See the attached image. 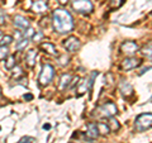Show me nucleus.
<instances>
[{"label":"nucleus","mask_w":152,"mask_h":143,"mask_svg":"<svg viewBox=\"0 0 152 143\" xmlns=\"http://www.w3.org/2000/svg\"><path fill=\"white\" fill-rule=\"evenodd\" d=\"M52 26H53V29L61 34L70 33L74 29L72 15L66 9H55L52 13Z\"/></svg>","instance_id":"obj_1"},{"label":"nucleus","mask_w":152,"mask_h":143,"mask_svg":"<svg viewBox=\"0 0 152 143\" xmlns=\"http://www.w3.org/2000/svg\"><path fill=\"white\" fill-rule=\"evenodd\" d=\"M134 127L137 132H145L152 127V113H143L136 118Z\"/></svg>","instance_id":"obj_2"},{"label":"nucleus","mask_w":152,"mask_h":143,"mask_svg":"<svg viewBox=\"0 0 152 143\" xmlns=\"http://www.w3.org/2000/svg\"><path fill=\"white\" fill-rule=\"evenodd\" d=\"M53 75H55V69L52 67L50 63H46L42 66V70L39 72V77H38V84L39 86H46L48 85L52 79H53Z\"/></svg>","instance_id":"obj_3"},{"label":"nucleus","mask_w":152,"mask_h":143,"mask_svg":"<svg viewBox=\"0 0 152 143\" xmlns=\"http://www.w3.org/2000/svg\"><path fill=\"white\" fill-rule=\"evenodd\" d=\"M118 113V108L113 101H107L98 108V115L102 118H113Z\"/></svg>","instance_id":"obj_4"},{"label":"nucleus","mask_w":152,"mask_h":143,"mask_svg":"<svg viewBox=\"0 0 152 143\" xmlns=\"http://www.w3.org/2000/svg\"><path fill=\"white\" fill-rule=\"evenodd\" d=\"M71 7L75 12L81 14H89L94 9V5L90 0H71Z\"/></svg>","instance_id":"obj_5"},{"label":"nucleus","mask_w":152,"mask_h":143,"mask_svg":"<svg viewBox=\"0 0 152 143\" xmlns=\"http://www.w3.org/2000/svg\"><path fill=\"white\" fill-rule=\"evenodd\" d=\"M138 50H140L138 45L133 41H126L121 45V52L127 55V56H133L134 53H137Z\"/></svg>","instance_id":"obj_6"},{"label":"nucleus","mask_w":152,"mask_h":143,"mask_svg":"<svg viewBox=\"0 0 152 143\" xmlns=\"http://www.w3.org/2000/svg\"><path fill=\"white\" fill-rule=\"evenodd\" d=\"M64 47L66 48V51H69V52H76L81 47V42L76 37H69L64 41Z\"/></svg>","instance_id":"obj_7"},{"label":"nucleus","mask_w":152,"mask_h":143,"mask_svg":"<svg viewBox=\"0 0 152 143\" xmlns=\"http://www.w3.org/2000/svg\"><path fill=\"white\" fill-rule=\"evenodd\" d=\"M138 65H140L138 58H136V57H127V58H124L122 62V69L124 71H129V70L136 69Z\"/></svg>","instance_id":"obj_8"},{"label":"nucleus","mask_w":152,"mask_h":143,"mask_svg":"<svg viewBox=\"0 0 152 143\" xmlns=\"http://www.w3.org/2000/svg\"><path fill=\"white\" fill-rule=\"evenodd\" d=\"M119 91L122 93V95L124 98H129L133 95V88H132V85L131 82H128L127 80L123 79L121 82H119Z\"/></svg>","instance_id":"obj_9"},{"label":"nucleus","mask_w":152,"mask_h":143,"mask_svg":"<svg viewBox=\"0 0 152 143\" xmlns=\"http://www.w3.org/2000/svg\"><path fill=\"white\" fill-rule=\"evenodd\" d=\"M48 9V3L47 0H36L32 4V10L34 13H45Z\"/></svg>","instance_id":"obj_10"},{"label":"nucleus","mask_w":152,"mask_h":143,"mask_svg":"<svg viewBox=\"0 0 152 143\" xmlns=\"http://www.w3.org/2000/svg\"><path fill=\"white\" fill-rule=\"evenodd\" d=\"M100 136L98 131V125L96 123H89L86 125V137L89 139H96V138Z\"/></svg>","instance_id":"obj_11"},{"label":"nucleus","mask_w":152,"mask_h":143,"mask_svg":"<svg viewBox=\"0 0 152 143\" xmlns=\"http://www.w3.org/2000/svg\"><path fill=\"white\" fill-rule=\"evenodd\" d=\"M71 82H72V76L70 74H64L61 75L60 82H58V89L60 90H66L69 86H71Z\"/></svg>","instance_id":"obj_12"},{"label":"nucleus","mask_w":152,"mask_h":143,"mask_svg":"<svg viewBox=\"0 0 152 143\" xmlns=\"http://www.w3.org/2000/svg\"><path fill=\"white\" fill-rule=\"evenodd\" d=\"M14 26L19 29H28L31 26H29V22H28V19H26L22 15H15L14 17Z\"/></svg>","instance_id":"obj_13"},{"label":"nucleus","mask_w":152,"mask_h":143,"mask_svg":"<svg viewBox=\"0 0 152 143\" xmlns=\"http://www.w3.org/2000/svg\"><path fill=\"white\" fill-rule=\"evenodd\" d=\"M39 48L45 52L47 55H51V56H55L57 55V50L53 43H51V42H43V43H41Z\"/></svg>","instance_id":"obj_14"},{"label":"nucleus","mask_w":152,"mask_h":143,"mask_svg":"<svg viewBox=\"0 0 152 143\" xmlns=\"http://www.w3.org/2000/svg\"><path fill=\"white\" fill-rule=\"evenodd\" d=\"M37 56H38V53H37L36 50H29L26 53V62H27V65L29 66V67H33V66L36 65Z\"/></svg>","instance_id":"obj_15"},{"label":"nucleus","mask_w":152,"mask_h":143,"mask_svg":"<svg viewBox=\"0 0 152 143\" xmlns=\"http://www.w3.org/2000/svg\"><path fill=\"white\" fill-rule=\"evenodd\" d=\"M96 125H98V131H99V134L100 136H107L110 133V128H109L107 123L99 122V123H96Z\"/></svg>","instance_id":"obj_16"},{"label":"nucleus","mask_w":152,"mask_h":143,"mask_svg":"<svg viewBox=\"0 0 152 143\" xmlns=\"http://www.w3.org/2000/svg\"><path fill=\"white\" fill-rule=\"evenodd\" d=\"M17 66V60H15V57H14L13 55H9V57L7 58L5 61V69L7 70H13L14 67Z\"/></svg>","instance_id":"obj_17"},{"label":"nucleus","mask_w":152,"mask_h":143,"mask_svg":"<svg viewBox=\"0 0 152 143\" xmlns=\"http://www.w3.org/2000/svg\"><path fill=\"white\" fill-rule=\"evenodd\" d=\"M142 55L147 57L148 60H152V43H148L142 47Z\"/></svg>","instance_id":"obj_18"},{"label":"nucleus","mask_w":152,"mask_h":143,"mask_svg":"<svg viewBox=\"0 0 152 143\" xmlns=\"http://www.w3.org/2000/svg\"><path fill=\"white\" fill-rule=\"evenodd\" d=\"M107 124L109 125L110 131H113V132H115V131H118V129L121 128L119 122H118L117 119H114V117H113V118H109V123H107Z\"/></svg>","instance_id":"obj_19"},{"label":"nucleus","mask_w":152,"mask_h":143,"mask_svg":"<svg viewBox=\"0 0 152 143\" xmlns=\"http://www.w3.org/2000/svg\"><path fill=\"white\" fill-rule=\"evenodd\" d=\"M69 61H70V57H69V55H66V53H62V55H60L58 57H57V62H58L60 66L69 65Z\"/></svg>","instance_id":"obj_20"},{"label":"nucleus","mask_w":152,"mask_h":143,"mask_svg":"<svg viewBox=\"0 0 152 143\" xmlns=\"http://www.w3.org/2000/svg\"><path fill=\"white\" fill-rule=\"evenodd\" d=\"M9 57V50L7 46H0V61L7 60Z\"/></svg>","instance_id":"obj_21"},{"label":"nucleus","mask_w":152,"mask_h":143,"mask_svg":"<svg viewBox=\"0 0 152 143\" xmlns=\"http://www.w3.org/2000/svg\"><path fill=\"white\" fill-rule=\"evenodd\" d=\"M123 3H124V0H110L109 7H110V9H118L123 5Z\"/></svg>","instance_id":"obj_22"},{"label":"nucleus","mask_w":152,"mask_h":143,"mask_svg":"<svg viewBox=\"0 0 152 143\" xmlns=\"http://www.w3.org/2000/svg\"><path fill=\"white\" fill-rule=\"evenodd\" d=\"M28 41H29V39H27V38H24V39H20V41L18 42V45H17V50H18V51L24 50L26 47L28 46V43H29Z\"/></svg>","instance_id":"obj_23"},{"label":"nucleus","mask_w":152,"mask_h":143,"mask_svg":"<svg viewBox=\"0 0 152 143\" xmlns=\"http://www.w3.org/2000/svg\"><path fill=\"white\" fill-rule=\"evenodd\" d=\"M13 42V37L12 36H5L1 38V41H0V46H8L10 45Z\"/></svg>","instance_id":"obj_24"},{"label":"nucleus","mask_w":152,"mask_h":143,"mask_svg":"<svg viewBox=\"0 0 152 143\" xmlns=\"http://www.w3.org/2000/svg\"><path fill=\"white\" fill-rule=\"evenodd\" d=\"M34 36V29H33V28H28L27 29V32H24V38H27V39H29L31 37H33Z\"/></svg>","instance_id":"obj_25"},{"label":"nucleus","mask_w":152,"mask_h":143,"mask_svg":"<svg viewBox=\"0 0 152 143\" xmlns=\"http://www.w3.org/2000/svg\"><path fill=\"white\" fill-rule=\"evenodd\" d=\"M22 75H23V70L20 67H18V66H15V67H14L13 76H14V77H19V76H22Z\"/></svg>","instance_id":"obj_26"},{"label":"nucleus","mask_w":152,"mask_h":143,"mask_svg":"<svg viewBox=\"0 0 152 143\" xmlns=\"http://www.w3.org/2000/svg\"><path fill=\"white\" fill-rule=\"evenodd\" d=\"M18 143H34V139H33L32 137H28V136H26V137H23L20 141H19Z\"/></svg>","instance_id":"obj_27"},{"label":"nucleus","mask_w":152,"mask_h":143,"mask_svg":"<svg viewBox=\"0 0 152 143\" xmlns=\"http://www.w3.org/2000/svg\"><path fill=\"white\" fill-rule=\"evenodd\" d=\"M42 37H43V33L42 32H38V33H34V36H33V41H36V42H39L42 39Z\"/></svg>","instance_id":"obj_28"},{"label":"nucleus","mask_w":152,"mask_h":143,"mask_svg":"<svg viewBox=\"0 0 152 143\" xmlns=\"http://www.w3.org/2000/svg\"><path fill=\"white\" fill-rule=\"evenodd\" d=\"M5 20H7V14L3 10H0V24H4Z\"/></svg>","instance_id":"obj_29"},{"label":"nucleus","mask_w":152,"mask_h":143,"mask_svg":"<svg viewBox=\"0 0 152 143\" xmlns=\"http://www.w3.org/2000/svg\"><path fill=\"white\" fill-rule=\"evenodd\" d=\"M57 1H60L61 4H64V5H65V4H67L69 0H57Z\"/></svg>","instance_id":"obj_30"},{"label":"nucleus","mask_w":152,"mask_h":143,"mask_svg":"<svg viewBox=\"0 0 152 143\" xmlns=\"http://www.w3.org/2000/svg\"><path fill=\"white\" fill-rule=\"evenodd\" d=\"M24 99L26 100H31L32 99V95H24Z\"/></svg>","instance_id":"obj_31"},{"label":"nucleus","mask_w":152,"mask_h":143,"mask_svg":"<svg viewBox=\"0 0 152 143\" xmlns=\"http://www.w3.org/2000/svg\"><path fill=\"white\" fill-rule=\"evenodd\" d=\"M50 128H51V127H50L48 124H45V125H43V129H50Z\"/></svg>","instance_id":"obj_32"},{"label":"nucleus","mask_w":152,"mask_h":143,"mask_svg":"<svg viewBox=\"0 0 152 143\" xmlns=\"http://www.w3.org/2000/svg\"><path fill=\"white\" fill-rule=\"evenodd\" d=\"M0 36H1V31H0Z\"/></svg>","instance_id":"obj_33"}]
</instances>
